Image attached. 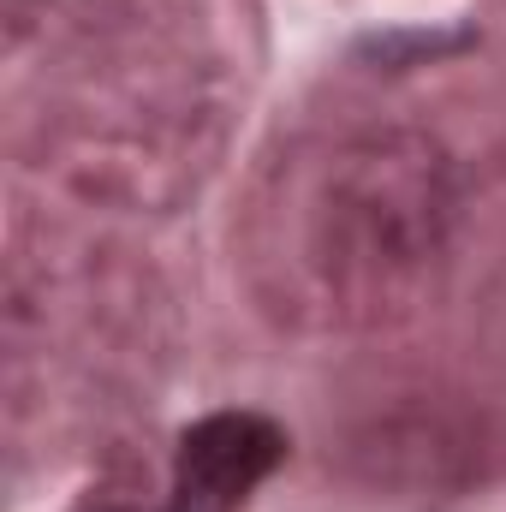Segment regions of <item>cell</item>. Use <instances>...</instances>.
I'll return each mask as SVG.
<instances>
[{"instance_id": "obj_1", "label": "cell", "mask_w": 506, "mask_h": 512, "mask_svg": "<svg viewBox=\"0 0 506 512\" xmlns=\"http://www.w3.org/2000/svg\"><path fill=\"white\" fill-rule=\"evenodd\" d=\"M286 459V435L256 411H215L185 429L173 495L179 512H233Z\"/></svg>"}]
</instances>
